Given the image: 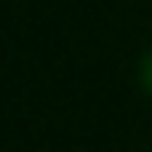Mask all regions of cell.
<instances>
[{
	"mask_svg": "<svg viewBox=\"0 0 152 152\" xmlns=\"http://www.w3.org/2000/svg\"><path fill=\"white\" fill-rule=\"evenodd\" d=\"M140 78H142V86L147 93H152V52L145 55L142 64H140Z\"/></svg>",
	"mask_w": 152,
	"mask_h": 152,
	"instance_id": "cell-1",
	"label": "cell"
}]
</instances>
